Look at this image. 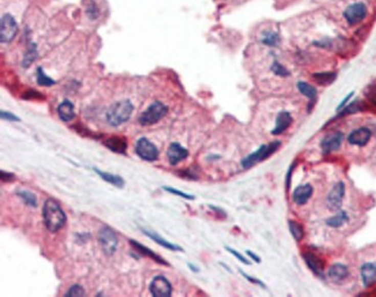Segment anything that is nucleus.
<instances>
[{"label": "nucleus", "mask_w": 376, "mask_h": 297, "mask_svg": "<svg viewBox=\"0 0 376 297\" xmlns=\"http://www.w3.org/2000/svg\"><path fill=\"white\" fill-rule=\"evenodd\" d=\"M16 196L19 197L27 206L37 207V198L33 192L26 191V190H19V191H16Z\"/></svg>", "instance_id": "nucleus-27"}, {"label": "nucleus", "mask_w": 376, "mask_h": 297, "mask_svg": "<svg viewBox=\"0 0 376 297\" xmlns=\"http://www.w3.org/2000/svg\"><path fill=\"white\" fill-rule=\"evenodd\" d=\"M188 156H189V150L187 148H184L183 146L180 145L179 143L170 144L169 148H168L167 150L168 161H169L170 166L172 167L178 166L179 163L184 161V159Z\"/></svg>", "instance_id": "nucleus-11"}, {"label": "nucleus", "mask_w": 376, "mask_h": 297, "mask_svg": "<svg viewBox=\"0 0 376 297\" xmlns=\"http://www.w3.org/2000/svg\"><path fill=\"white\" fill-rule=\"evenodd\" d=\"M367 15V7L365 4L356 3L349 5L344 12V17L348 25L356 26L365 19Z\"/></svg>", "instance_id": "nucleus-8"}, {"label": "nucleus", "mask_w": 376, "mask_h": 297, "mask_svg": "<svg viewBox=\"0 0 376 297\" xmlns=\"http://www.w3.org/2000/svg\"><path fill=\"white\" fill-rule=\"evenodd\" d=\"M85 289L80 285H73L70 287V289L65 292L66 297H79V296H85Z\"/></svg>", "instance_id": "nucleus-33"}, {"label": "nucleus", "mask_w": 376, "mask_h": 297, "mask_svg": "<svg viewBox=\"0 0 376 297\" xmlns=\"http://www.w3.org/2000/svg\"><path fill=\"white\" fill-rule=\"evenodd\" d=\"M57 113L61 121L69 123L75 118L74 104L70 100H64L57 108Z\"/></svg>", "instance_id": "nucleus-20"}, {"label": "nucleus", "mask_w": 376, "mask_h": 297, "mask_svg": "<svg viewBox=\"0 0 376 297\" xmlns=\"http://www.w3.org/2000/svg\"><path fill=\"white\" fill-rule=\"evenodd\" d=\"M298 89H299V92L301 93V94H302L303 96L308 97V99L311 100L312 105L315 103V100H316V96H317V92H316L315 87H313L312 85H309V83H307V82L299 81L298 82Z\"/></svg>", "instance_id": "nucleus-24"}, {"label": "nucleus", "mask_w": 376, "mask_h": 297, "mask_svg": "<svg viewBox=\"0 0 376 297\" xmlns=\"http://www.w3.org/2000/svg\"><path fill=\"white\" fill-rule=\"evenodd\" d=\"M163 190H165V191H167V192L171 193V194H175V196H179L181 198L187 199V200H193V199H194V197L191 196V194H188V193H185L183 191H180V190H178V189L169 188V186H165Z\"/></svg>", "instance_id": "nucleus-34"}, {"label": "nucleus", "mask_w": 376, "mask_h": 297, "mask_svg": "<svg viewBox=\"0 0 376 297\" xmlns=\"http://www.w3.org/2000/svg\"><path fill=\"white\" fill-rule=\"evenodd\" d=\"M361 279L365 287H369L376 281V263H366L361 266Z\"/></svg>", "instance_id": "nucleus-22"}, {"label": "nucleus", "mask_w": 376, "mask_h": 297, "mask_svg": "<svg viewBox=\"0 0 376 297\" xmlns=\"http://www.w3.org/2000/svg\"><path fill=\"white\" fill-rule=\"evenodd\" d=\"M99 243L101 249L107 256H113L117 251L118 236L115 230L109 225H103L99 232Z\"/></svg>", "instance_id": "nucleus-5"}, {"label": "nucleus", "mask_w": 376, "mask_h": 297, "mask_svg": "<svg viewBox=\"0 0 376 297\" xmlns=\"http://www.w3.org/2000/svg\"><path fill=\"white\" fill-rule=\"evenodd\" d=\"M168 113V106L160 101H156L140 113L138 122L141 126H150L161 121Z\"/></svg>", "instance_id": "nucleus-3"}, {"label": "nucleus", "mask_w": 376, "mask_h": 297, "mask_svg": "<svg viewBox=\"0 0 376 297\" xmlns=\"http://www.w3.org/2000/svg\"><path fill=\"white\" fill-rule=\"evenodd\" d=\"M366 108L365 104L362 103L361 101H353L351 104L347 105L346 108H344L342 110V112H340L339 116H346V115H352V113H356V112H359V111H362Z\"/></svg>", "instance_id": "nucleus-31"}, {"label": "nucleus", "mask_w": 376, "mask_h": 297, "mask_svg": "<svg viewBox=\"0 0 376 297\" xmlns=\"http://www.w3.org/2000/svg\"><path fill=\"white\" fill-rule=\"evenodd\" d=\"M337 79V74L335 72H323L313 74V80L321 86H329Z\"/></svg>", "instance_id": "nucleus-25"}, {"label": "nucleus", "mask_w": 376, "mask_h": 297, "mask_svg": "<svg viewBox=\"0 0 376 297\" xmlns=\"http://www.w3.org/2000/svg\"><path fill=\"white\" fill-rule=\"evenodd\" d=\"M135 150L136 154L138 155L141 159L147 162L157 161L159 156H160V152H159L157 146L153 143H150V141L147 138H145V136L137 140Z\"/></svg>", "instance_id": "nucleus-6"}, {"label": "nucleus", "mask_w": 376, "mask_h": 297, "mask_svg": "<svg viewBox=\"0 0 376 297\" xmlns=\"http://www.w3.org/2000/svg\"><path fill=\"white\" fill-rule=\"evenodd\" d=\"M370 101L371 102H373V103L374 104H376V90L373 93V94H371L370 95Z\"/></svg>", "instance_id": "nucleus-45"}, {"label": "nucleus", "mask_w": 376, "mask_h": 297, "mask_svg": "<svg viewBox=\"0 0 376 297\" xmlns=\"http://www.w3.org/2000/svg\"><path fill=\"white\" fill-rule=\"evenodd\" d=\"M370 136H371L370 130H368L367 127H360L351 132V134H349L347 138V141L353 146L364 147V146L368 144Z\"/></svg>", "instance_id": "nucleus-14"}, {"label": "nucleus", "mask_w": 376, "mask_h": 297, "mask_svg": "<svg viewBox=\"0 0 376 297\" xmlns=\"http://www.w3.org/2000/svg\"><path fill=\"white\" fill-rule=\"evenodd\" d=\"M225 249L227 250V251L229 252V254H232L234 257H235V258H237L238 260H240L242 264H245V265H250V261L248 260V259H246L245 257H243V256L240 254V252H237L236 250H234V249H232V247H229V246H225Z\"/></svg>", "instance_id": "nucleus-38"}, {"label": "nucleus", "mask_w": 376, "mask_h": 297, "mask_svg": "<svg viewBox=\"0 0 376 297\" xmlns=\"http://www.w3.org/2000/svg\"><path fill=\"white\" fill-rule=\"evenodd\" d=\"M303 260L306 261L308 268L315 276L320 278L324 277V263L321 258H318L316 255L311 254V252H306V254H303Z\"/></svg>", "instance_id": "nucleus-16"}, {"label": "nucleus", "mask_w": 376, "mask_h": 297, "mask_svg": "<svg viewBox=\"0 0 376 297\" xmlns=\"http://www.w3.org/2000/svg\"><path fill=\"white\" fill-rule=\"evenodd\" d=\"M93 171H94L95 174L100 177V178H102L104 181H107V183L112 184L113 186H116V188H118V189H123L124 185H125V181H124L122 176L112 174V172L102 171V170L97 169V168H95V167L93 168Z\"/></svg>", "instance_id": "nucleus-21"}, {"label": "nucleus", "mask_w": 376, "mask_h": 297, "mask_svg": "<svg viewBox=\"0 0 376 297\" xmlns=\"http://www.w3.org/2000/svg\"><path fill=\"white\" fill-rule=\"evenodd\" d=\"M345 197V184L343 181L336 184L333 190H331L328 199H326V205L331 211H338L342 207L343 199Z\"/></svg>", "instance_id": "nucleus-10"}, {"label": "nucleus", "mask_w": 376, "mask_h": 297, "mask_svg": "<svg viewBox=\"0 0 376 297\" xmlns=\"http://www.w3.org/2000/svg\"><path fill=\"white\" fill-rule=\"evenodd\" d=\"M348 274H349V271H348L347 266H345L343 264H334L328 271V277L331 279V280L336 281V282L345 280V279L348 277Z\"/></svg>", "instance_id": "nucleus-23"}, {"label": "nucleus", "mask_w": 376, "mask_h": 297, "mask_svg": "<svg viewBox=\"0 0 376 297\" xmlns=\"http://www.w3.org/2000/svg\"><path fill=\"white\" fill-rule=\"evenodd\" d=\"M272 72L274 74L279 75V77H289L290 75V72L287 71L286 67H284L280 63H278V61H274L273 65H272Z\"/></svg>", "instance_id": "nucleus-35"}, {"label": "nucleus", "mask_w": 376, "mask_h": 297, "mask_svg": "<svg viewBox=\"0 0 376 297\" xmlns=\"http://www.w3.org/2000/svg\"><path fill=\"white\" fill-rule=\"evenodd\" d=\"M289 227H290V232L292 234V236L295 239L296 242L302 241V238L304 237V230L303 227L301 225L299 222L296 221L291 220L289 221Z\"/></svg>", "instance_id": "nucleus-29"}, {"label": "nucleus", "mask_w": 376, "mask_h": 297, "mask_svg": "<svg viewBox=\"0 0 376 297\" xmlns=\"http://www.w3.org/2000/svg\"><path fill=\"white\" fill-rule=\"evenodd\" d=\"M149 292L156 297H169L172 292L171 283L163 276H158L150 282Z\"/></svg>", "instance_id": "nucleus-9"}, {"label": "nucleus", "mask_w": 376, "mask_h": 297, "mask_svg": "<svg viewBox=\"0 0 376 297\" xmlns=\"http://www.w3.org/2000/svg\"><path fill=\"white\" fill-rule=\"evenodd\" d=\"M130 244L131 246L134 247V250L138 252V254H140L141 256H145V257H148L149 259H152L156 261V263L160 264V265H163V266H169V264L167 263V261L162 258L161 256H159L158 254H156L153 250H150L149 247L145 246L143 244H140L139 242L135 241V239H130Z\"/></svg>", "instance_id": "nucleus-15"}, {"label": "nucleus", "mask_w": 376, "mask_h": 297, "mask_svg": "<svg viewBox=\"0 0 376 297\" xmlns=\"http://www.w3.org/2000/svg\"><path fill=\"white\" fill-rule=\"evenodd\" d=\"M247 255H248V256H249V257H250V258H251V259H253V260L255 261V263H258V264L260 263V258H259V257H258L257 255H255L253 251H250V250H247Z\"/></svg>", "instance_id": "nucleus-41"}, {"label": "nucleus", "mask_w": 376, "mask_h": 297, "mask_svg": "<svg viewBox=\"0 0 376 297\" xmlns=\"http://www.w3.org/2000/svg\"><path fill=\"white\" fill-rule=\"evenodd\" d=\"M342 143H343V133L342 132H335V133H331V134L329 135H326L321 143L323 154L326 155V154L335 152V150H337L340 147Z\"/></svg>", "instance_id": "nucleus-12"}, {"label": "nucleus", "mask_w": 376, "mask_h": 297, "mask_svg": "<svg viewBox=\"0 0 376 297\" xmlns=\"http://www.w3.org/2000/svg\"><path fill=\"white\" fill-rule=\"evenodd\" d=\"M279 147H280L279 141H274V143H271L269 145H262L256 152L251 153L250 155H248L247 157L242 159L241 162L242 167L245 168V169H249V168L254 167L255 165H257V163L265 161V159L269 158L272 154L276 153Z\"/></svg>", "instance_id": "nucleus-4"}, {"label": "nucleus", "mask_w": 376, "mask_h": 297, "mask_svg": "<svg viewBox=\"0 0 376 297\" xmlns=\"http://www.w3.org/2000/svg\"><path fill=\"white\" fill-rule=\"evenodd\" d=\"M37 56H38V52L36 49V44H30L27 49V52L25 53L24 60H22V67H26V68L29 67V66L37 59Z\"/></svg>", "instance_id": "nucleus-26"}, {"label": "nucleus", "mask_w": 376, "mask_h": 297, "mask_svg": "<svg viewBox=\"0 0 376 297\" xmlns=\"http://www.w3.org/2000/svg\"><path fill=\"white\" fill-rule=\"evenodd\" d=\"M36 81L39 86H44V87H50L56 83V80L48 77L42 67H37L36 70Z\"/></svg>", "instance_id": "nucleus-30"}, {"label": "nucleus", "mask_w": 376, "mask_h": 297, "mask_svg": "<svg viewBox=\"0 0 376 297\" xmlns=\"http://www.w3.org/2000/svg\"><path fill=\"white\" fill-rule=\"evenodd\" d=\"M293 118H292L291 113L287 111H280L278 113L277 119H276V126L272 130L273 135H279L281 133H284L287 128L291 126Z\"/></svg>", "instance_id": "nucleus-18"}, {"label": "nucleus", "mask_w": 376, "mask_h": 297, "mask_svg": "<svg viewBox=\"0 0 376 297\" xmlns=\"http://www.w3.org/2000/svg\"><path fill=\"white\" fill-rule=\"evenodd\" d=\"M141 232H143V234L146 235V236H147L148 238H150L152 241L156 242L157 244L162 246L163 249L170 250V251H183L182 247L176 245V244H172V243H170L169 241H167V239L162 238L160 235L157 234L156 232H150V230H147V229H141Z\"/></svg>", "instance_id": "nucleus-19"}, {"label": "nucleus", "mask_w": 376, "mask_h": 297, "mask_svg": "<svg viewBox=\"0 0 376 297\" xmlns=\"http://www.w3.org/2000/svg\"><path fill=\"white\" fill-rule=\"evenodd\" d=\"M240 273L242 274L243 277H245V279H246L247 281H249V282H251V283H254V285L260 286L262 288H265L264 282H262L260 280H258V279H256V278H254V277H251V276H249V274H247V273H245L243 271H240Z\"/></svg>", "instance_id": "nucleus-39"}, {"label": "nucleus", "mask_w": 376, "mask_h": 297, "mask_svg": "<svg viewBox=\"0 0 376 297\" xmlns=\"http://www.w3.org/2000/svg\"><path fill=\"white\" fill-rule=\"evenodd\" d=\"M188 266H189L190 269H191L192 272H196V273H198V272H199V269L196 267V266H193L192 264H190V263H189V264H188Z\"/></svg>", "instance_id": "nucleus-44"}, {"label": "nucleus", "mask_w": 376, "mask_h": 297, "mask_svg": "<svg viewBox=\"0 0 376 297\" xmlns=\"http://www.w3.org/2000/svg\"><path fill=\"white\" fill-rule=\"evenodd\" d=\"M0 117H2L3 121H7V122H20L21 121L20 117L15 116L14 113H12L10 111H5V110H2V111H0Z\"/></svg>", "instance_id": "nucleus-37"}, {"label": "nucleus", "mask_w": 376, "mask_h": 297, "mask_svg": "<svg viewBox=\"0 0 376 297\" xmlns=\"http://www.w3.org/2000/svg\"><path fill=\"white\" fill-rule=\"evenodd\" d=\"M0 177H2V180L4 181V183H12L13 180L15 179V175L12 174V172H8V171H5V170H2V172H0Z\"/></svg>", "instance_id": "nucleus-40"}, {"label": "nucleus", "mask_w": 376, "mask_h": 297, "mask_svg": "<svg viewBox=\"0 0 376 297\" xmlns=\"http://www.w3.org/2000/svg\"><path fill=\"white\" fill-rule=\"evenodd\" d=\"M86 12H87L88 17H90L91 20H96L97 16H99V7H97V5L94 2H91L90 4H88Z\"/></svg>", "instance_id": "nucleus-36"}, {"label": "nucleus", "mask_w": 376, "mask_h": 297, "mask_svg": "<svg viewBox=\"0 0 376 297\" xmlns=\"http://www.w3.org/2000/svg\"><path fill=\"white\" fill-rule=\"evenodd\" d=\"M135 106L129 100L119 101L110 105L107 113H105V119L110 126L117 127L126 123L132 116Z\"/></svg>", "instance_id": "nucleus-2"}, {"label": "nucleus", "mask_w": 376, "mask_h": 297, "mask_svg": "<svg viewBox=\"0 0 376 297\" xmlns=\"http://www.w3.org/2000/svg\"><path fill=\"white\" fill-rule=\"evenodd\" d=\"M293 167L294 166H291V169L289 170V172H287V181H286L287 190H289L290 186H291V175H292V170H293Z\"/></svg>", "instance_id": "nucleus-43"}, {"label": "nucleus", "mask_w": 376, "mask_h": 297, "mask_svg": "<svg viewBox=\"0 0 376 297\" xmlns=\"http://www.w3.org/2000/svg\"><path fill=\"white\" fill-rule=\"evenodd\" d=\"M262 42L265 44V45L272 47L273 48V47H277L278 44L280 43V37H279V35H278L277 33L268 32V33H265L263 35Z\"/></svg>", "instance_id": "nucleus-32"}, {"label": "nucleus", "mask_w": 376, "mask_h": 297, "mask_svg": "<svg viewBox=\"0 0 376 297\" xmlns=\"http://www.w3.org/2000/svg\"><path fill=\"white\" fill-rule=\"evenodd\" d=\"M347 220H348V216L346 213L338 212L337 214L333 216V218L326 220V224H328L331 228H339V227H342L345 222H347Z\"/></svg>", "instance_id": "nucleus-28"}, {"label": "nucleus", "mask_w": 376, "mask_h": 297, "mask_svg": "<svg viewBox=\"0 0 376 297\" xmlns=\"http://www.w3.org/2000/svg\"><path fill=\"white\" fill-rule=\"evenodd\" d=\"M42 216L44 225L50 233L59 232L61 228H64L66 221H68V216H66L59 202L52 198L47 199L44 202Z\"/></svg>", "instance_id": "nucleus-1"}, {"label": "nucleus", "mask_w": 376, "mask_h": 297, "mask_svg": "<svg viewBox=\"0 0 376 297\" xmlns=\"http://www.w3.org/2000/svg\"><path fill=\"white\" fill-rule=\"evenodd\" d=\"M102 144L104 147H107L109 150H112L114 153L126 155L127 140L126 138H124V136H117V135L109 136V138L103 140Z\"/></svg>", "instance_id": "nucleus-13"}, {"label": "nucleus", "mask_w": 376, "mask_h": 297, "mask_svg": "<svg viewBox=\"0 0 376 297\" xmlns=\"http://www.w3.org/2000/svg\"><path fill=\"white\" fill-rule=\"evenodd\" d=\"M313 194V186L311 184L300 185L294 190L293 192V201L296 205L302 206L307 203Z\"/></svg>", "instance_id": "nucleus-17"}, {"label": "nucleus", "mask_w": 376, "mask_h": 297, "mask_svg": "<svg viewBox=\"0 0 376 297\" xmlns=\"http://www.w3.org/2000/svg\"><path fill=\"white\" fill-rule=\"evenodd\" d=\"M352 96H353V93H351V94H348L346 97H345V99L342 101V103H340V104L338 105V108H337L338 111H340V109L344 108L345 104L347 103V101H348V100H351V97H352Z\"/></svg>", "instance_id": "nucleus-42"}, {"label": "nucleus", "mask_w": 376, "mask_h": 297, "mask_svg": "<svg viewBox=\"0 0 376 297\" xmlns=\"http://www.w3.org/2000/svg\"><path fill=\"white\" fill-rule=\"evenodd\" d=\"M17 34V24L11 14L2 16L0 21V41L3 44L12 42Z\"/></svg>", "instance_id": "nucleus-7"}]
</instances>
